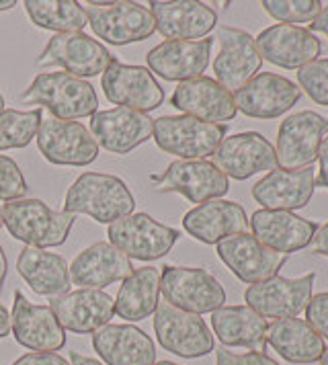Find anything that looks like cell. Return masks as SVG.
<instances>
[{"mask_svg": "<svg viewBox=\"0 0 328 365\" xmlns=\"http://www.w3.org/2000/svg\"><path fill=\"white\" fill-rule=\"evenodd\" d=\"M16 271L23 282L31 287L35 294L60 298L70 289V269L62 255L48 252L46 249L25 247L19 252Z\"/></svg>", "mask_w": 328, "mask_h": 365, "instance_id": "cell-31", "label": "cell"}, {"mask_svg": "<svg viewBox=\"0 0 328 365\" xmlns=\"http://www.w3.org/2000/svg\"><path fill=\"white\" fill-rule=\"evenodd\" d=\"M308 31H312V34H324L328 37V6H322L318 17L310 23Z\"/></svg>", "mask_w": 328, "mask_h": 365, "instance_id": "cell-45", "label": "cell"}, {"mask_svg": "<svg viewBox=\"0 0 328 365\" xmlns=\"http://www.w3.org/2000/svg\"><path fill=\"white\" fill-rule=\"evenodd\" d=\"M6 273H9V263H6V255L0 247V292H2V285H4V279H6Z\"/></svg>", "mask_w": 328, "mask_h": 365, "instance_id": "cell-48", "label": "cell"}, {"mask_svg": "<svg viewBox=\"0 0 328 365\" xmlns=\"http://www.w3.org/2000/svg\"><path fill=\"white\" fill-rule=\"evenodd\" d=\"M318 160H320V168H318V177H316V185L328 189V133L324 135L320 150H318Z\"/></svg>", "mask_w": 328, "mask_h": 365, "instance_id": "cell-43", "label": "cell"}, {"mask_svg": "<svg viewBox=\"0 0 328 365\" xmlns=\"http://www.w3.org/2000/svg\"><path fill=\"white\" fill-rule=\"evenodd\" d=\"M215 365H279L267 353L246 351V353H232L226 347L215 351Z\"/></svg>", "mask_w": 328, "mask_h": 365, "instance_id": "cell-41", "label": "cell"}, {"mask_svg": "<svg viewBox=\"0 0 328 365\" xmlns=\"http://www.w3.org/2000/svg\"><path fill=\"white\" fill-rule=\"evenodd\" d=\"M154 332L158 345L183 359L205 357L213 351V334L199 314L179 310L160 302L154 312Z\"/></svg>", "mask_w": 328, "mask_h": 365, "instance_id": "cell-10", "label": "cell"}, {"mask_svg": "<svg viewBox=\"0 0 328 365\" xmlns=\"http://www.w3.org/2000/svg\"><path fill=\"white\" fill-rule=\"evenodd\" d=\"M215 41L220 46V51L213 60L215 81L230 93H236L250 78H255L262 66L255 37L242 29L222 25L215 31Z\"/></svg>", "mask_w": 328, "mask_h": 365, "instance_id": "cell-14", "label": "cell"}, {"mask_svg": "<svg viewBox=\"0 0 328 365\" xmlns=\"http://www.w3.org/2000/svg\"><path fill=\"white\" fill-rule=\"evenodd\" d=\"M68 269L70 282L81 289H103L111 283L123 282L133 273L130 259L111 242H97L81 250Z\"/></svg>", "mask_w": 328, "mask_h": 365, "instance_id": "cell-30", "label": "cell"}, {"mask_svg": "<svg viewBox=\"0 0 328 365\" xmlns=\"http://www.w3.org/2000/svg\"><path fill=\"white\" fill-rule=\"evenodd\" d=\"M101 88L109 103L140 113L154 111L164 103V88L148 68L123 64L119 60L103 74Z\"/></svg>", "mask_w": 328, "mask_h": 365, "instance_id": "cell-15", "label": "cell"}, {"mask_svg": "<svg viewBox=\"0 0 328 365\" xmlns=\"http://www.w3.org/2000/svg\"><path fill=\"white\" fill-rule=\"evenodd\" d=\"M107 236L130 261H156L173 250L180 234L148 214H130L107 226Z\"/></svg>", "mask_w": 328, "mask_h": 365, "instance_id": "cell-8", "label": "cell"}, {"mask_svg": "<svg viewBox=\"0 0 328 365\" xmlns=\"http://www.w3.org/2000/svg\"><path fill=\"white\" fill-rule=\"evenodd\" d=\"M148 11L154 17L156 31L166 41H199L217 25L215 11L197 0H152L148 2Z\"/></svg>", "mask_w": 328, "mask_h": 365, "instance_id": "cell-17", "label": "cell"}, {"mask_svg": "<svg viewBox=\"0 0 328 365\" xmlns=\"http://www.w3.org/2000/svg\"><path fill=\"white\" fill-rule=\"evenodd\" d=\"M212 46L210 37L199 41H163L148 51V70L168 83L199 78L210 66Z\"/></svg>", "mask_w": 328, "mask_h": 365, "instance_id": "cell-24", "label": "cell"}, {"mask_svg": "<svg viewBox=\"0 0 328 365\" xmlns=\"http://www.w3.org/2000/svg\"><path fill=\"white\" fill-rule=\"evenodd\" d=\"M327 133L328 119L316 111H299L285 117L279 125L275 146L279 168L302 170L314 166Z\"/></svg>", "mask_w": 328, "mask_h": 365, "instance_id": "cell-11", "label": "cell"}, {"mask_svg": "<svg viewBox=\"0 0 328 365\" xmlns=\"http://www.w3.org/2000/svg\"><path fill=\"white\" fill-rule=\"evenodd\" d=\"M43 158L58 166H88L98 158V144L81 121L48 117L35 135Z\"/></svg>", "mask_w": 328, "mask_h": 365, "instance_id": "cell-12", "label": "cell"}, {"mask_svg": "<svg viewBox=\"0 0 328 365\" xmlns=\"http://www.w3.org/2000/svg\"><path fill=\"white\" fill-rule=\"evenodd\" d=\"M2 220L11 236L25 247L49 249L64 245L76 216L56 212L41 200H16L4 203Z\"/></svg>", "mask_w": 328, "mask_h": 365, "instance_id": "cell-3", "label": "cell"}, {"mask_svg": "<svg viewBox=\"0 0 328 365\" xmlns=\"http://www.w3.org/2000/svg\"><path fill=\"white\" fill-rule=\"evenodd\" d=\"M213 165L226 177L246 181L259 173H271L277 168V156L273 144L257 132H242L228 135L213 152Z\"/></svg>", "mask_w": 328, "mask_h": 365, "instance_id": "cell-16", "label": "cell"}, {"mask_svg": "<svg viewBox=\"0 0 328 365\" xmlns=\"http://www.w3.org/2000/svg\"><path fill=\"white\" fill-rule=\"evenodd\" d=\"M154 119L128 107L97 111L91 117V133L98 146L113 154H130L152 138Z\"/></svg>", "mask_w": 328, "mask_h": 365, "instance_id": "cell-22", "label": "cell"}, {"mask_svg": "<svg viewBox=\"0 0 328 365\" xmlns=\"http://www.w3.org/2000/svg\"><path fill=\"white\" fill-rule=\"evenodd\" d=\"M262 60L285 70H299L318 60L322 46L316 35L299 25H271L255 37Z\"/></svg>", "mask_w": 328, "mask_h": 365, "instance_id": "cell-20", "label": "cell"}, {"mask_svg": "<svg viewBox=\"0 0 328 365\" xmlns=\"http://www.w3.org/2000/svg\"><path fill=\"white\" fill-rule=\"evenodd\" d=\"M93 349L107 365H154L156 345L133 324H105L93 332Z\"/></svg>", "mask_w": 328, "mask_h": 365, "instance_id": "cell-29", "label": "cell"}, {"mask_svg": "<svg viewBox=\"0 0 328 365\" xmlns=\"http://www.w3.org/2000/svg\"><path fill=\"white\" fill-rule=\"evenodd\" d=\"M43 121L41 109L16 111L4 109L0 113V150H19L31 144Z\"/></svg>", "mask_w": 328, "mask_h": 365, "instance_id": "cell-36", "label": "cell"}, {"mask_svg": "<svg viewBox=\"0 0 328 365\" xmlns=\"http://www.w3.org/2000/svg\"><path fill=\"white\" fill-rule=\"evenodd\" d=\"M316 189L314 168L285 170L275 168L267 173L261 181L252 185V200L261 203L262 210L275 212H294L310 203Z\"/></svg>", "mask_w": 328, "mask_h": 365, "instance_id": "cell-27", "label": "cell"}, {"mask_svg": "<svg viewBox=\"0 0 328 365\" xmlns=\"http://www.w3.org/2000/svg\"><path fill=\"white\" fill-rule=\"evenodd\" d=\"M297 84L316 105L328 107V58H318L299 68Z\"/></svg>", "mask_w": 328, "mask_h": 365, "instance_id": "cell-38", "label": "cell"}, {"mask_svg": "<svg viewBox=\"0 0 328 365\" xmlns=\"http://www.w3.org/2000/svg\"><path fill=\"white\" fill-rule=\"evenodd\" d=\"M170 105L185 115L220 125H226V121H232L238 113L234 95L210 76L179 83L170 97Z\"/></svg>", "mask_w": 328, "mask_h": 365, "instance_id": "cell-23", "label": "cell"}, {"mask_svg": "<svg viewBox=\"0 0 328 365\" xmlns=\"http://www.w3.org/2000/svg\"><path fill=\"white\" fill-rule=\"evenodd\" d=\"M312 252L320 255V257H328V222L318 228V232L312 240Z\"/></svg>", "mask_w": 328, "mask_h": 365, "instance_id": "cell-44", "label": "cell"}, {"mask_svg": "<svg viewBox=\"0 0 328 365\" xmlns=\"http://www.w3.org/2000/svg\"><path fill=\"white\" fill-rule=\"evenodd\" d=\"M133 207L135 200L125 181L105 173H82L64 200V212L72 216H91L107 226L133 214Z\"/></svg>", "mask_w": 328, "mask_h": 365, "instance_id": "cell-1", "label": "cell"}, {"mask_svg": "<svg viewBox=\"0 0 328 365\" xmlns=\"http://www.w3.org/2000/svg\"><path fill=\"white\" fill-rule=\"evenodd\" d=\"M27 179L13 158L0 154V201H16L27 195Z\"/></svg>", "mask_w": 328, "mask_h": 365, "instance_id": "cell-39", "label": "cell"}, {"mask_svg": "<svg viewBox=\"0 0 328 365\" xmlns=\"http://www.w3.org/2000/svg\"><path fill=\"white\" fill-rule=\"evenodd\" d=\"M160 304V269L142 267L133 269L130 277H125L117 298H115V314L128 322H138L156 312Z\"/></svg>", "mask_w": 328, "mask_h": 365, "instance_id": "cell-34", "label": "cell"}, {"mask_svg": "<svg viewBox=\"0 0 328 365\" xmlns=\"http://www.w3.org/2000/svg\"><path fill=\"white\" fill-rule=\"evenodd\" d=\"M11 334V314L4 308V304H0V339H6Z\"/></svg>", "mask_w": 328, "mask_h": 365, "instance_id": "cell-46", "label": "cell"}, {"mask_svg": "<svg viewBox=\"0 0 328 365\" xmlns=\"http://www.w3.org/2000/svg\"><path fill=\"white\" fill-rule=\"evenodd\" d=\"M156 191L179 193L191 203L222 200L230 191L228 177L210 160H175L163 175H150Z\"/></svg>", "mask_w": 328, "mask_h": 365, "instance_id": "cell-9", "label": "cell"}, {"mask_svg": "<svg viewBox=\"0 0 328 365\" xmlns=\"http://www.w3.org/2000/svg\"><path fill=\"white\" fill-rule=\"evenodd\" d=\"M262 9L269 17L283 25L312 23L322 11L320 0H262Z\"/></svg>", "mask_w": 328, "mask_h": 365, "instance_id": "cell-37", "label": "cell"}, {"mask_svg": "<svg viewBox=\"0 0 328 365\" xmlns=\"http://www.w3.org/2000/svg\"><path fill=\"white\" fill-rule=\"evenodd\" d=\"M13 365H70L58 353H27L19 357Z\"/></svg>", "mask_w": 328, "mask_h": 365, "instance_id": "cell-42", "label": "cell"}, {"mask_svg": "<svg viewBox=\"0 0 328 365\" xmlns=\"http://www.w3.org/2000/svg\"><path fill=\"white\" fill-rule=\"evenodd\" d=\"M213 334L222 347H242L265 353L267 349V320L248 306H222L212 312Z\"/></svg>", "mask_w": 328, "mask_h": 365, "instance_id": "cell-32", "label": "cell"}, {"mask_svg": "<svg viewBox=\"0 0 328 365\" xmlns=\"http://www.w3.org/2000/svg\"><path fill=\"white\" fill-rule=\"evenodd\" d=\"M318 361H320V365H328V347L324 349V353H322V357Z\"/></svg>", "mask_w": 328, "mask_h": 365, "instance_id": "cell-50", "label": "cell"}, {"mask_svg": "<svg viewBox=\"0 0 328 365\" xmlns=\"http://www.w3.org/2000/svg\"><path fill=\"white\" fill-rule=\"evenodd\" d=\"M88 25L98 39L109 46H128L152 37L156 31L154 17L138 2H93L88 0L84 6Z\"/></svg>", "mask_w": 328, "mask_h": 365, "instance_id": "cell-6", "label": "cell"}, {"mask_svg": "<svg viewBox=\"0 0 328 365\" xmlns=\"http://www.w3.org/2000/svg\"><path fill=\"white\" fill-rule=\"evenodd\" d=\"M2 111H4V97L0 95V113H2Z\"/></svg>", "mask_w": 328, "mask_h": 365, "instance_id": "cell-52", "label": "cell"}, {"mask_svg": "<svg viewBox=\"0 0 328 365\" xmlns=\"http://www.w3.org/2000/svg\"><path fill=\"white\" fill-rule=\"evenodd\" d=\"M49 308L64 331L91 334L109 324L115 316V299L103 289H76L51 298Z\"/></svg>", "mask_w": 328, "mask_h": 365, "instance_id": "cell-26", "label": "cell"}, {"mask_svg": "<svg viewBox=\"0 0 328 365\" xmlns=\"http://www.w3.org/2000/svg\"><path fill=\"white\" fill-rule=\"evenodd\" d=\"M160 294L166 304L199 316L212 314L226 302L224 285L199 267L164 265L160 269Z\"/></svg>", "mask_w": 328, "mask_h": 365, "instance_id": "cell-5", "label": "cell"}, {"mask_svg": "<svg viewBox=\"0 0 328 365\" xmlns=\"http://www.w3.org/2000/svg\"><path fill=\"white\" fill-rule=\"evenodd\" d=\"M183 228L203 245H217L230 236L246 232L248 217L236 201L212 200L199 203L183 216Z\"/></svg>", "mask_w": 328, "mask_h": 365, "instance_id": "cell-28", "label": "cell"}, {"mask_svg": "<svg viewBox=\"0 0 328 365\" xmlns=\"http://www.w3.org/2000/svg\"><path fill=\"white\" fill-rule=\"evenodd\" d=\"M4 226V220H2V207H0V228Z\"/></svg>", "mask_w": 328, "mask_h": 365, "instance_id": "cell-53", "label": "cell"}, {"mask_svg": "<svg viewBox=\"0 0 328 365\" xmlns=\"http://www.w3.org/2000/svg\"><path fill=\"white\" fill-rule=\"evenodd\" d=\"M154 365H179V364H175V361H158V364H154Z\"/></svg>", "mask_w": 328, "mask_h": 365, "instance_id": "cell-51", "label": "cell"}, {"mask_svg": "<svg viewBox=\"0 0 328 365\" xmlns=\"http://www.w3.org/2000/svg\"><path fill=\"white\" fill-rule=\"evenodd\" d=\"M70 365H103V361L93 359V357H84L76 351H70Z\"/></svg>", "mask_w": 328, "mask_h": 365, "instance_id": "cell-47", "label": "cell"}, {"mask_svg": "<svg viewBox=\"0 0 328 365\" xmlns=\"http://www.w3.org/2000/svg\"><path fill=\"white\" fill-rule=\"evenodd\" d=\"M228 128L199 121L189 115H164L154 119L152 138L156 146L180 160H205L226 138Z\"/></svg>", "mask_w": 328, "mask_h": 365, "instance_id": "cell-4", "label": "cell"}, {"mask_svg": "<svg viewBox=\"0 0 328 365\" xmlns=\"http://www.w3.org/2000/svg\"><path fill=\"white\" fill-rule=\"evenodd\" d=\"M306 322L322 339H328V292L312 296L306 306Z\"/></svg>", "mask_w": 328, "mask_h": 365, "instance_id": "cell-40", "label": "cell"}, {"mask_svg": "<svg viewBox=\"0 0 328 365\" xmlns=\"http://www.w3.org/2000/svg\"><path fill=\"white\" fill-rule=\"evenodd\" d=\"M117 62L111 51L101 41L86 34H56L46 50L37 58V68H60L76 78H91L105 74Z\"/></svg>", "mask_w": 328, "mask_h": 365, "instance_id": "cell-7", "label": "cell"}, {"mask_svg": "<svg viewBox=\"0 0 328 365\" xmlns=\"http://www.w3.org/2000/svg\"><path fill=\"white\" fill-rule=\"evenodd\" d=\"M23 103L48 109L53 119L78 121L93 117L98 109L97 91L88 81L68 72H41L21 95Z\"/></svg>", "mask_w": 328, "mask_h": 365, "instance_id": "cell-2", "label": "cell"}, {"mask_svg": "<svg viewBox=\"0 0 328 365\" xmlns=\"http://www.w3.org/2000/svg\"><path fill=\"white\" fill-rule=\"evenodd\" d=\"M15 0H0V13H2V11H11V9H15Z\"/></svg>", "mask_w": 328, "mask_h": 365, "instance_id": "cell-49", "label": "cell"}, {"mask_svg": "<svg viewBox=\"0 0 328 365\" xmlns=\"http://www.w3.org/2000/svg\"><path fill=\"white\" fill-rule=\"evenodd\" d=\"M316 282V273H306L302 277H271L267 282L248 285L245 292V302L259 316L283 320L297 318L299 312L306 310L312 299V287Z\"/></svg>", "mask_w": 328, "mask_h": 365, "instance_id": "cell-13", "label": "cell"}, {"mask_svg": "<svg viewBox=\"0 0 328 365\" xmlns=\"http://www.w3.org/2000/svg\"><path fill=\"white\" fill-rule=\"evenodd\" d=\"M11 332L19 345L33 353H56L66 345V331L49 306H37L15 292Z\"/></svg>", "mask_w": 328, "mask_h": 365, "instance_id": "cell-21", "label": "cell"}, {"mask_svg": "<svg viewBox=\"0 0 328 365\" xmlns=\"http://www.w3.org/2000/svg\"><path fill=\"white\" fill-rule=\"evenodd\" d=\"M215 252L220 261L240 282L255 285L275 277L279 269L285 265L287 255L267 249L252 234H236L215 245Z\"/></svg>", "mask_w": 328, "mask_h": 365, "instance_id": "cell-18", "label": "cell"}, {"mask_svg": "<svg viewBox=\"0 0 328 365\" xmlns=\"http://www.w3.org/2000/svg\"><path fill=\"white\" fill-rule=\"evenodd\" d=\"M267 345L289 364H314L324 353V339L302 318L273 320L267 329Z\"/></svg>", "mask_w": 328, "mask_h": 365, "instance_id": "cell-33", "label": "cell"}, {"mask_svg": "<svg viewBox=\"0 0 328 365\" xmlns=\"http://www.w3.org/2000/svg\"><path fill=\"white\" fill-rule=\"evenodd\" d=\"M302 97L299 86L273 72H261L236 91V111L252 119H275L287 113Z\"/></svg>", "mask_w": 328, "mask_h": 365, "instance_id": "cell-19", "label": "cell"}, {"mask_svg": "<svg viewBox=\"0 0 328 365\" xmlns=\"http://www.w3.org/2000/svg\"><path fill=\"white\" fill-rule=\"evenodd\" d=\"M252 236L267 249L292 255L310 247L318 232V224L297 216L294 212H275V210H257L248 220Z\"/></svg>", "mask_w": 328, "mask_h": 365, "instance_id": "cell-25", "label": "cell"}, {"mask_svg": "<svg viewBox=\"0 0 328 365\" xmlns=\"http://www.w3.org/2000/svg\"><path fill=\"white\" fill-rule=\"evenodd\" d=\"M27 17L39 29L56 34H81L88 25L84 6L76 0H25Z\"/></svg>", "mask_w": 328, "mask_h": 365, "instance_id": "cell-35", "label": "cell"}]
</instances>
